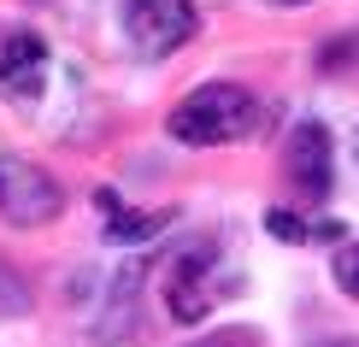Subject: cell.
I'll use <instances>...</instances> for the list:
<instances>
[{"label":"cell","instance_id":"obj_3","mask_svg":"<svg viewBox=\"0 0 359 347\" xmlns=\"http://www.w3.org/2000/svg\"><path fill=\"white\" fill-rule=\"evenodd\" d=\"M118 29L136 59H171L201 29V12H194V0H124Z\"/></svg>","mask_w":359,"mask_h":347},{"label":"cell","instance_id":"obj_6","mask_svg":"<svg viewBox=\"0 0 359 347\" xmlns=\"http://www.w3.org/2000/svg\"><path fill=\"white\" fill-rule=\"evenodd\" d=\"M283 171H289V183L301 194H330V130L318 124V118H306V124L289 130V147H283Z\"/></svg>","mask_w":359,"mask_h":347},{"label":"cell","instance_id":"obj_7","mask_svg":"<svg viewBox=\"0 0 359 347\" xmlns=\"http://www.w3.org/2000/svg\"><path fill=\"white\" fill-rule=\"evenodd\" d=\"M100 206L112 212L107 241H118V247H124V241H147V236H159V230L171 224L165 212H130V206H118V194H100Z\"/></svg>","mask_w":359,"mask_h":347},{"label":"cell","instance_id":"obj_2","mask_svg":"<svg viewBox=\"0 0 359 347\" xmlns=\"http://www.w3.org/2000/svg\"><path fill=\"white\" fill-rule=\"evenodd\" d=\"M218 271L224 265H218V253L206 247V241H189V247L171 253V265H165V312H171V324H206L218 312V300L230 294Z\"/></svg>","mask_w":359,"mask_h":347},{"label":"cell","instance_id":"obj_12","mask_svg":"<svg viewBox=\"0 0 359 347\" xmlns=\"http://www.w3.org/2000/svg\"><path fill=\"white\" fill-rule=\"evenodd\" d=\"M283 6H301V0H283Z\"/></svg>","mask_w":359,"mask_h":347},{"label":"cell","instance_id":"obj_1","mask_svg":"<svg viewBox=\"0 0 359 347\" xmlns=\"http://www.w3.org/2000/svg\"><path fill=\"white\" fill-rule=\"evenodd\" d=\"M265 124L259 95H248L242 83H201L171 107V142L183 147H236Z\"/></svg>","mask_w":359,"mask_h":347},{"label":"cell","instance_id":"obj_11","mask_svg":"<svg viewBox=\"0 0 359 347\" xmlns=\"http://www.w3.org/2000/svg\"><path fill=\"white\" fill-rule=\"evenodd\" d=\"M353 159H359V130H353Z\"/></svg>","mask_w":359,"mask_h":347},{"label":"cell","instance_id":"obj_5","mask_svg":"<svg viewBox=\"0 0 359 347\" xmlns=\"http://www.w3.org/2000/svg\"><path fill=\"white\" fill-rule=\"evenodd\" d=\"M41 83H48V41L36 36V29H0V95L29 107V100L41 95Z\"/></svg>","mask_w":359,"mask_h":347},{"label":"cell","instance_id":"obj_8","mask_svg":"<svg viewBox=\"0 0 359 347\" xmlns=\"http://www.w3.org/2000/svg\"><path fill=\"white\" fill-rule=\"evenodd\" d=\"M265 230H271L277 241H289V247H301V241H312V230H306V224L294 218V212H283V206H277V212H265Z\"/></svg>","mask_w":359,"mask_h":347},{"label":"cell","instance_id":"obj_10","mask_svg":"<svg viewBox=\"0 0 359 347\" xmlns=\"http://www.w3.org/2000/svg\"><path fill=\"white\" fill-rule=\"evenodd\" d=\"M201 347H253L248 329H230V336H218V341H201Z\"/></svg>","mask_w":359,"mask_h":347},{"label":"cell","instance_id":"obj_4","mask_svg":"<svg viewBox=\"0 0 359 347\" xmlns=\"http://www.w3.org/2000/svg\"><path fill=\"white\" fill-rule=\"evenodd\" d=\"M65 212V189L41 171L36 159H18V154H0V218L12 230H41Z\"/></svg>","mask_w":359,"mask_h":347},{"label":"cell","instance_id":"obj_9","mask_svg":"<svg viewBox=\"0 0 359 347\" xmlns=\"http://www.w3.org/2000/svg\"><path fill=\"white\" fill-rule=\"evenodd\" d=\"M330 271H336V289L359 300V241H348V247L336 253V265H330Z\"/></svg>","mask_w":359,"mask_h":347}]
</instances>
